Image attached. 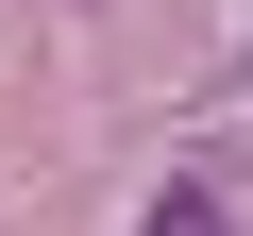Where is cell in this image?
<instances>
[{"label": "cell", "instance_id": "obj_1", "mask_svg": "<svg viewBox=\"0 0 253 236\" xmlns=\"http://www.w3.org/2000/svg\"><path fill=\"white\" fill-rule=\"evenodd\" d=\"M135 236H236V219H219V169H169V186H152V219H135Z\"/></svg>", "mask_w": 253, "mask_h": 236}]
</instances>
